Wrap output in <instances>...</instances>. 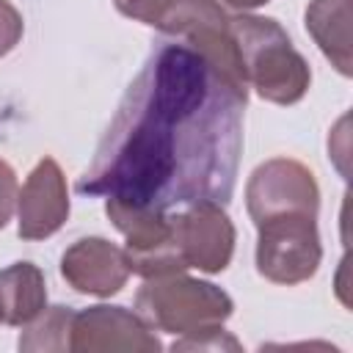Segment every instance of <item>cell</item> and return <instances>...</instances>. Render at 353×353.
I'll list each match as a JSON object with an SVG mask.
<instances>
[{"instance_id": "1", "label": "cell", "mask_w": 353, "mask_h": 353, "mask_svg": "<svg viewBox=\"0 0 353 353\" xmlns=\"http://www.w3.org/2000/svg\"><path fill=\"white\" fill-rule=\"evenodd\" d=\"M245 99V85L185 41L160 44L130 83L77 190L157 210L226 204Z\"/></svg>"}, {"instance_id": "2", "label": "cell", "mask_w": 353, "mask_h": 353, "mask_svg": "<svg viewBox=\"0 0 353 353\" xmlns=\"http://www.w3.org/2000/svg\"><path fill=\"white\" fill-rule=\"evenodd\" d=\"M229 36L245 77V85L273 105H295L306 97L312 72L306 58L292 47L287 30L268 17H229Z\"/></svg>"}, {"instance_id": "3", "label": "cell", "mask_w": 353, "mask_h": 353, "mask_svg": "<svg viewBox=\"0 0 353 353\" xmlns=\"http://www.w3.org/2000/svg\"><path fill=\"white\" fill-rule=\"evenodd\" d=\"M232 298L201 279L168 273L146 279L135 295V312L157 331L174 336H193L221 328L232 317Z\"/></svg>"}, {"instance_id": "4", "label": "cell", "mask_w": 353, "mask_h": 353, "mask_svg": "<svg viewBox=\"0 0 353 353\" xmlns=\"http://www.w3.org/2000/svg\"><path fill=\"white\" fill-rule=\"evenodd\" d=\"M105 212L127 240L124 256H127L130 273L154 279V276L188 270L176 251L171 215H165V210L108 199Z\"/></svg>"}, {"instance_id": "5", "label": "cell", "mask_w": 353, "mask_h": 353, "mask_svg": "<svg viewBox=\"0 0 353 353\" xmlns=\"http://www.w3.org/2000/svg\"><path fill=\"white\" fill-rule=\"evenodd\" d=\"M256 270L273 284H301L323 259L317 215H279L256 226Z\"/></svg>"}, {"instance_id": "6", "label": "cell", "mask_w": 353, "mask_h": 353, "mask_svg": "<svg viewBox=\"0 0 353 353\" xmlns=\"http://www.w3.org/2000/svg\"><path fill=\"white\" fill-rule=\"evenodd\" d=\"M245 207L254 226L279 215H317L320 190L314 174L292 157H273L254 168L245 185Z\"/></svg>"}, {"instance_id": "7", "label": "cell", "mask_w": 353, "mask_h": 353, "mask_svg": "<svg viewBox=\"0 0 353 353\" xmlns=\"http://www.w3.org/2000/svg\"><path fill=\"white\" fill-rule=\"evenodd\" d=\"M174 243L185 268L204 273H221L234 254V226L223 212V204L199 201L171 215Z\"/></svg>"}, {"instance_id": "8", "label": "cell", "mask_w": 353, "mask_h": 353, "mask_svg": "<svg viewBox=\"0 0 353 353\" xmlns=\"http://www.w3.org/2000/svg\"><path fill=\"white\" fill-rule=\"evenodd\" d=\"M69 350L154 353L160 350V339L138 312H130L124 306H88L83 312H74Z\"/></svg>"}, {"instance_id": "9", "label": "cell", "mask_w": 353, "mask_h": 353, "mask_svg": "<svg viewBox=\"0 0 353 353\" xmlns=\"http://www.w3.org/2000/svg\"><path fill=\"white\" fill-rule=\"evenodd\" d=\"M69 218V190L61 165L41 157L17 193V232L22 240L52 237Z\"/></svg>"}, {"instance_id": "10", "label": "cell", "mask_w": 353, "mask_h": 353, "mask_svg": "<svg viewBox=\"0 0 353 353\" xmlns=\"http://www.w3.org/2000/svg\"><path fill=\"white\" fill-rule=\"evenodd\" d=\"M61 276L69 281L72 290L83 295L108 298L127 284L130 268L124 248L113 245L105 237H83L63 251Z\"/></svg>"}, {"instance_id": "11", "label": "cell", "mask_w": 353, "mask_h": 353, "mask_svg": "<svg viewBox=\"0 0 353 353\" xmlns=\"http://www.w3.org/2000/svg\"><path fill=\"white\" fill-rule=\"evenodd\" d=\"M47 306L44 273L33 262H14L0 270V323L28 325Z\"/></svg>"}, {"instance_id": "12", "label": "cell", "mask_w": 353, "mask_h": 353, "mask_svg": "<svg viewBox=\"0 0 353 353\" xmlns=\"http://www.w3.org/2000/svg\"><path fill=\"white\" fill-rule=\"evenodd\" d=\"M303 19L323 55L350 77V0H312Z\"/></svg>"}, {"instance_id": "13", "label": "cell", "mask_w": 353, "mask_h": 353, "mask_svg": "<svg viewBox=\"0 0 353 353\" xmlns=\"http://www.w3.org/2000/svg\"><path fill=\"white\" fill-rule=\"evenodd\" d=\"M72 320L74 312L69 306H44V312L25 325V334L19 336V350H69Z\"/></svg>"}, {"instance_id": "14", "label": "cell", "mask_w": 353, "mask_h": 353, "mask_svg": "<svg viewBox=\"0 0 353 353\" xmlns=\"http://www.w3.org/2000/svg\"><path fill=\"white\" fill-rule=\"evenodd\" d=\"M113 3L124 17L152 25V28H160L176 0H113Z\"/></svg>"}, {"instance_id": "15", "label": "cell", "mask_w": 353, "mask_h": 353, "mask_svg": "<svg viewBox=\"0 0 353 353\" xmlns=\"http://www.w3.org/2000/svg\"><path fill=\"white\" fill-rule=\"evenodd\" d=\"M223 347H229V350H237L240 347V342L229 331H223V325L221 328H212V331H204V334L179 336L174 342V350H223Z\"/></svg>"}, {"instance_id": "16", "label": "cell", "mask_w": 353, "mask_h": 353, "mask_svg": "<svg viewBox=\"0 0 353 353\" xmlns=\"http://www.w3.org/2000/svg\"><path fill=\"white\" fill-rule=\"evenodd\" d=\"M22 33H25L22 14L8 0H0V58L8 55L19 44Z\"/></svg>"}, {"instance_id": "17", "label": "cell", "mask_w": 353, "mask_h": 353, "mask_svg": "<svg viewBox=\"0 0 353 353\" xmlns=\"http://www.w3.org/2000/svg\"><path fill=\"white\" fill-rule=\"evenodd\" d=\"M17 193H19V182L14 168L0 157V229L11 221L14 210H17Z\"/></svg>"}, {"instance_id": "18", "label": "cell", "mask_w": 353, "mask_h": 353, "mask_svg": "<svg viewBox=\"0 0 353 353\" xmlns=\"http://www.w3.org/2000/svg\"><path fill=\"white\" fill-rule=\"evenodd\" d=\"M229 8H237V11H251V8H259V6H265V3H270V0H223Z\"/></svg>"}]
</instances>
